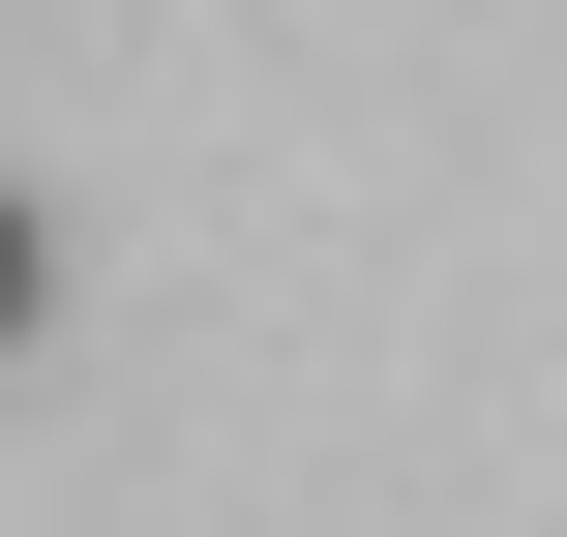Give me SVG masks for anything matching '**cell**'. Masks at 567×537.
I'll list each match as a JSON object with an SVG mask.
<instances>
[{"mask_svg":"<svg viewBox=\"0 0 567 537\" xmlns=\"http://www.w3.org/2000/svg\"><path fill=\"white\" fill-rule=\"evenodd\" d=\"M30 299H60V239H30V179H0V359H30Z\"/></svg>","mask_w":567,"mask_h":537,"instance_id":"cell-1","label":"cell"}]
</instances>
